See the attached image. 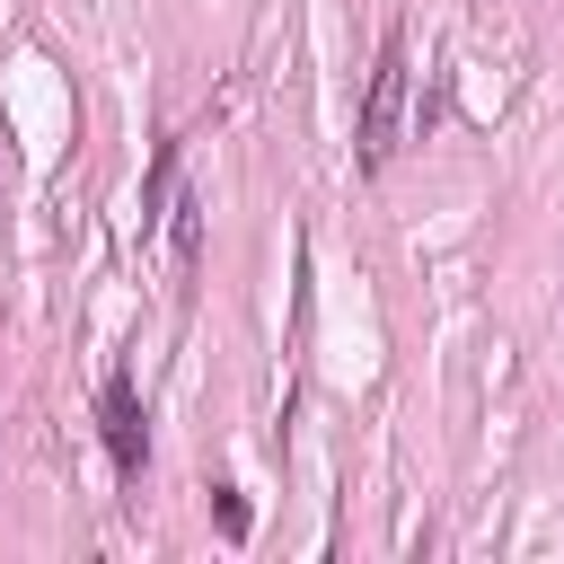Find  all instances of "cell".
Here are the masks:
<instances>
[{
	"instance_id": "2",
	"label": "cell",
	"mask_w": 564,
	"mask_h": 564,
	"mask_svg": "<svg viewBox=\"0 0 564 564\" xmlns=\"http://www.w3.org/2000/svg\"><path fill=\"white\" fill-rule=\"evenodd\" d=\"M97 423H106V458H115L123 476H141V458H150V432H141V397H132V379H123V370L97 388Z\"/></svg>"
},
{
	"instance_id": "1",
	"label": "cell",
	"mask_w": 564,
	"mask_h": 564,
	"mask_svg": "<svg viewBox=\"0 0 564 564\" xmlns=\"http://www.w3.org/2000/svg\"><path fill=\"white\" fill-rule=\"evenodd\" d=\"M397 123H405V35H388L379 44V62H370V97H361V167H388V150H397Z\"/></svg>"
}]
</instances>
